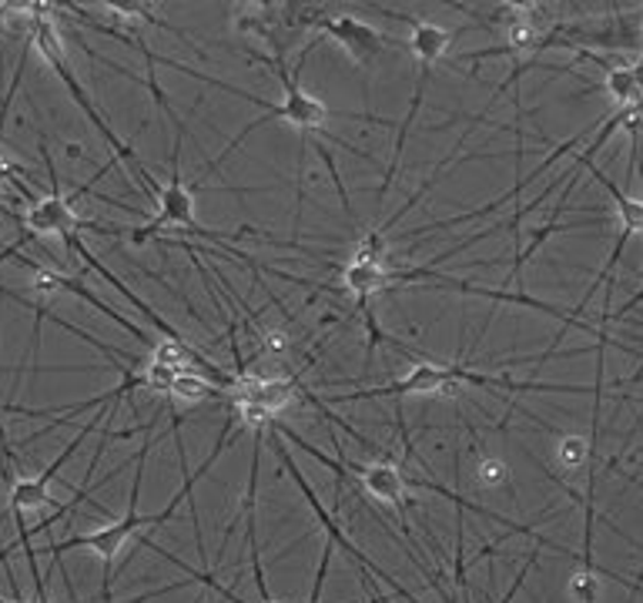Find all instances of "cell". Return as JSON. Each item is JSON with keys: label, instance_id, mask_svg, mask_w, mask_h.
<instances>
[{"label": "cell", "instance_id": "6da1fadb", "mask_svg": "<svg viewBox=\"0 0 643 603\" xmlns=\"http://www.w3.org/2000/svg\"><path fill=\"white\" fill-rule=\"evenodd\" d=\"M228 430H232V420H228L221 439L215 443V449L208 453V459L202 462V467H198L192 477L185 473V486H181V490L171 496V503L161 509V514H142V509H137V496H142V477H145V459H148V453H151V433H148L142 453H137V470H134V486H131V496H128V514H124L121 520H114V523H105V527L95 530V533H77V536H68V540H61V543L44 546V553H51L54 560H61V556H64L68 550H90V553H98L101 560H105V583H101V593H108V587H111V567H114V560H118L121 546H124L128 540H134L145 527H161V523H168V520L174 517V509H178L181 503H185V499H192L195 480H202V477L215 467V462H218V456L225 453V446L232 443V433H228Z\"/></svg>", "mask_w": 643, "mask_h": 603}, {"label": "cell", "instance_id": "7a4b0ae2", "mask_svg": "<svg viewBox=\"0 0 643 603\" xmlns=\"http://www.w3.org/2000/svg\"><path fill=\"white\" fill-rule=\"evenodd\" d=\"M24 14L31 17V48L34 51H40V58L48 61L54 71H58V77L64 81V87L71 91V98H74V105L87 114V121L98 128V134L105 137V142L111 145V152L124 161V168H128V174L142 184V192L145 195H151L155 202H158V195H161V184L155 181V174L142 165V158H137V152L128 145V142H121V137L111 131V124L98 114V108H95V101L87 98V91L77 84V77H74V71H71V64H68V58H64V40H61V31H58V24L48 17V14H54V8H48V4H34V8H24Z\"/></svg>", "mask_w": 643, "mask_h": 603}, {"label": "cell", "instance_id": "3957f363", "mask_svg": "<svg viewBox=\"0 0 643 603\" xmlns=\"http://www.w3.org/2000/svg\"><path fill=\"white\" fill-rule=\"evenodd\" d=\"M305 58H308V55H302V58L295 61V71H289V61H286V58H271V71L279 74L286 98H282L279 105H265V114L255 118L252 124H245L242 134L232 137V142H228V148L218 155V161H225L228 155H232V152L245 142V137H248L252 131H258V128L268 124V121H286V124H292V128H299V131H305V134H326V137H332V142H339L342 148H349V155H359V158L369 161V155H365V152H359L355 145H349V142H342V137H336V134L326 131V124H329L332 118H345V114L332 111L326 101L315 98V95H308V91L299 84V71H302ZM218 161H215V168H218ZM215 168H211V171H215ZM211 171H208V174H211ZM208 174H205V178H208Z\"/></svg>", "mask_w": 643, "mask_h": 603}, {"label": "cell", "instance_id": "277c9868", "mask_svg": "<svg viewBox=\"0 0 643 603\" xmlns=\"http://www.w3.org/2000/svg\"><path fill=\"white\" fill-rule=\"evenodd\" d=\"M181 145H185V137H174V152H171V178L168 184H161V195L155 202V215L142 225V228H128L124 236L134 242V245H148L151 239H158L165 228H189V231H198V236H208L215 242H228L232 236H221V231H211V228H202L198 225V215H195V195L185 181H181Z\"/></svg>", "mask_w": 643, "mask_h": 603}, {"label": "cell", "instance_id": "5b68a950", "mask_svg": "<svg viewBox=\"0 0 643 603\" xmlns=\"http://www.w3.org/2000/svg\"><path fill=\"white\" fill-rule=\"evenodd\" d=\"M108 415V406L105 409H98V415L90 420L87 426H81V433L61 449V456L51 462L48 470L44 473H37V477H24V480H14V486H11V496H8V514L14 517V527H17V540L24 543V540H31V530H27V517L31 514H44V509H51V483L58 480V473L64 470V462H71V456L81 449V443L95 433L98 426H101V420Z\"/></svg>", "mask_w": 643, "mask_h": 603}, {"label": "cell", "instance_id": "8992f818", "mask_svg": "<svg viewBox=\"0 0 643 603\" xmlns=\"http://www.w3.org/2000/svg\"><path fill=\"white\" fill-rule=\"evenodd\" d=\"M40 155H44V161H48L51 195L37 198V202L27 208V215H21V228L27 231L31 239H51V236H58V239H64V242H68L71 236H81V228H90V231H95V221L81 218V215L74 212L71 198H64L61 181H58V168H54L51 152H48V145H44V142H40Z\"/></svg>", "mask_w": 643, "mask_h": 603}, {"label": "cell", "instance_id": "52a82bcc", "mask_svg": "<svg viewBox=\"0 0 643 603\" xmlns=\"http://www.w3.org/2000/svg\"><path fill=\"white\" fill-rule=\"evenodd\" d=\"M322 37H329V40H336L339 48L355 61V64H362V68H376V61H379V55L386 51V37H383V31H376L369 21H359V17H352V14H332L326 24L318 27V37L315 40H322Z\"/></svg>", "mask_w": 643, "mask_h": 603}, {"label": "cell", "instance_id": "ba28073f", "mask_svg": "<svg viewBox=\"0 0 643 603\" xmlns=\"http://www.w3.org/2000/svg\"><path fill=\"white\" fill-rule=\"evenodd\" d=\"M345 473H355L359 477V486L365 490V496H373L376 503H386L392 509L409 506V480L405 473L396 467L392 459H379V462H352L349 456L342 459Z\"/></svg>", "mask_w": 643, "mask_h": 603}, {"label": "cell", "instance_id": "9c48e42d", "mask_svg": "<svg viewBox=\"0 0 643 603\" xmlns=\"http://www.w3.org/2000/svg\"><path fill=\"white\" fill-rule=\"evenodd\" d=\"M456 40V31L442 27V24H433V21H412V31H409V40L405 48L412 51V58H416L420 71L429 74V68L436 61H442V55L449 51V44Z\"/></svg>", "mask_w": 643, "mask_h": 603}, {"label": "cell", "instance_id": "30bf717a", "mask_svg": "<svg viewBox=\"0 0 643 603\" xmlns=\"http://www.w3.org/2000/svg\"><path fill=\"white\" fill-rule=\"evenodd\" d=\"M211 396H218V389L208 383L205 373H198V369H189V373H178L168 386V396L174 406H202L208 402Z\"/></svg>", "mask_w": 643, "mask_h": 603}, {"label": "cell", "instance_id": "8fae6325", "mask_svg": "<svg viewBox=\"0 0 643 603\" xmlns=\"http://www.w3.org/2000/svg\"><path fill=\"white\" fill-rule=\"evenodd\" d=\"M590 453H593V443H590L586 436H577V433L560 436V443H557V462H560V470H567V473L583 470L586 462H590Z\"/></svg>", "mask_w": 643, "mask_h": 603}, {"label": "cell", "instance_id": "7c38bea8", "mask_svg": "<svg viewBox=\"0 0 643 603\" xmlns=\"http://www.w3.org/2000/svg\"><path fill=\"white\" fill-rule=\"evenodd\" d=\"M596 590H600V583H596L593 564L583 560V567L570 577V593H573L580 603H596Z\"/></svg>", "mask_w": 643, "mask_h": 603}, {"label": "cell", "instance_id": "4fadbf2b", "mask_svg": "<svg viewBox=\"0 0 643 603\" xmlns=\"http://www.w3.org/2000/svg\"><path fill=\"white\" fill-rule=\"evenodd\" d=\"M510 480V467L502 459H486L480 462V483L483 486H502Z\"/></svg>", "mask_w": 643, "mask_h": 603}, {"label": "cell", "instance_id": "5bb4252c", "mask_svg": "<svg viewBox=\"0 0 643 603\" xmlns=\"http://www.w3.org/2000/svg\"><path fill=\"white\" fill-rule=\"evenodd\" d=\"M640 302H643V289H640V292H636V296H633V299L620 309V315H623V312H630V309H633V305H640Z\"/></svg>", "mask_w": 643, "mask_h": 603}, {"label": "cell", "instance_id": "9a60e30c", "mask_svg": "<svg viewBox=\"0 0 643 603\" xmlns=\"http://www.w3.org/2000/svg\"><path fill=\"white\" fill-rule=\"evenodd\" d=\"M640 34H643V24H640Z\"/></svg>", "mask_w": 643, "mask_h": 603}]
</instances>
